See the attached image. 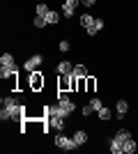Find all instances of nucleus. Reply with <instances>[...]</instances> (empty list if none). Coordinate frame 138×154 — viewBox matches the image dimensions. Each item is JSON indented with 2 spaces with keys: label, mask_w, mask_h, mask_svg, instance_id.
<instances>
[{
  "label": "nucleus",
  "mask_w": 138,
  "mask_h": 154,
  "mask_svg": "<svg viewBox=\"0 0 138 154\" xmlns=\"http://www.w3.org/2000/svg\"><path fill=\"white\" fill-rule=\"evenodd\" d=\"M21 117H23V103H9V106H2V110H0V120L2 122L21 120Z\"/></svg>",
  "instance_id": "1"
},
{
  "label": "nucleus",
  "mask_w": 138,
  "mask_h": 154,
  "mask_svg": "<svg viewBox=\"0 0 138 154\" xmlns=\"http://www.w3.org/2000/svg\"><path fill=\"white\" fill-rule=\"evenodd\" d=\"M55 145H58L62 152H74V149L78 147V145H76V140H74V138H69V136H65L62 131H58V134H55Z\"/></svg>",
  "instance_id": "2"
},
{
  "label": "nucleus",
  "mask_w": 138,
  "mask_h": 154,
  "mask_svg": "<svg viewBox=\"0 0 138 154\" xmlns=\"http://www.w3.org/2000/svg\"><path fill=\"white\" fill-rule=\"evenodd\" d=\"M48 129H55V131H62V129H65V117L55 115V113H48Z\"/></svg>",
  "instance_id": "3"
},
{
  "label": "nucleus",
  "mask_w": 138,
  "mask_h": 154,
  "mask_svg": "<svg viewBox=\"0 0 138 154\" xmlns=\"http://www.w3.org/2000/svg\"><path fill=\"white\" fill-rule=\"evenodd\" d=\"M39 64H41V55H30V58L23 62V69L32 74V71H37V67H39Z\"/></svg>",
  "instance_id": "4"
},
{
  "label": "nucleus",
  "mask_w": 138,
  "mask_h": 154,
  "mask_svg": "<svg viewBox=\"0 0 138 154\" xmlns=\"http://www.w3.org/2000/svg\"><path fill=\"white\" fill-rule=\"evenodd\" d=\"M58 103H62L69 113H74V110H76V103L69 99V94H67V92H58Z\"/></svg>",
  "instance_id": "5"
},
{
  "label": "nucleus",
  "mask_w": 138,
  "mask_h": 154,
  "mask_svg": "<svg viewBox=\"0 0 138 154\" xmlns=\"http://www.w3.org/2000/svg\"><path fill=\"white\" fill-rule=\"evenodd\" d=\"M16 71H19L16 64H0V78H2V81H5V78H12Z\"/></svg>",
  "instance_id": "6"
},
{
  "label": "nucleus",
  "mask_w": 138,
  "mask_h": 154,
  "mask_svg": "<svg viewBox=\"0 0 138 154\" xmlns=\"http://www.w3.org/2000/svg\"><path fill=\"white\" fill-rule=\"evenodd\" d=\"M78 2H81V0H65V5H62V16H74Z\"/></svg>",
  "instance_id": "7"
},
{
  "label": "nucleus",
  "mask_w": 138,
  "mask_h": 154,
  "mask_svg": "<svg viewBox=\"0 0 138 154\" xmlns=\"http://www.w3.org/2000/svg\"><path fill=\"white\" fill-rule=\"evenodd\" d=\"M48 113H55V115H60V117H69L72 115V113H69V110L65 108V106H62V103H55V106H48Z\"/></svg>",
  "instance_id": "8"
},
{
  "label": "nucleus",
  "mask_w": 138,
  "mask_h": 154,
  "mask_svg": "<svg viewBox=\"0 0 138 154\" xmlns=\"http://www.w3.org/2000/svg\"><path fill=\"white\" fill-rule=\"evenodd\" d=\"M58 74H60V76H67V74H74V64L69 62V60H62V62L58 64Z\"/></svg>",
  "instance_id": "9"
},
{
  "label": "nucleus",
  "mask_w": 138,
  "mask_h": 154,
  "mask_svg": "<svg viewBox=\"0 0 138 154\" xmlns=\"http://www.w3.org/2000/svg\"><path fill=\"white\" fill-rule=\"evenodd\" d=\"M72 138H74V140H76V145H78V147H81V145H85V143H87V138H90V136H87L85 131H83V129H76Z\"/></svg>",
  "instance_id": "10"
},
{
  "label": "nucleus",
  "mask_w": 138,
  "mask_h": 154,
  "mask_svg": "<svg viewBox=\"0 0 138 154\" xmlns=\"http://www.w3.org/2000/svg\"><path fill=\"white\" fill-rule=\"evenodd\" d=\"M85 30H87L90 37H92V35H97L99 30H104V19H94V23H92L90 28H85Z\"/></svg>",
  "instance_id": "11"
},
{
  "label": "nucleus",
  "mask_w": 138,
  "mask_h": 154,
  "mask_svg": "<svg viewBox=\"0 0 138 154\" xmlns=\"http://www.w3.org/2000/svg\"><path fill=\"white\" fill-rule=\"evenodd\" d=\"M115 110H118V117H120V120H124L127 110H129V103H127L124 99H120V101H118V106H115Z\"/></svg>",
  "instance_id": "12"
},
{
  "label": "nucleus",
  "mask_w": 138,
  "mask_h": 154,
  "mask_svg": "<svg viewBox=\"0 0 138 154\" xmlns=\"http://www.w3.org/2000/svg\"><path fill=\"white\" fill-rule=\"evenodd\" d=\"M122 152H124V154H133V152H136V140H133V136L129 138V140L122 143Z\"/></svg>",
  "instance_id": "13"
},
{
  "label": "nucleus",
  "mask_w": 138,
  "mask_h": 154,
  "mask_svg": "<svg viewBox=\"0 0 138 154\" xmlns=\"http://www.w3.org/2000/svg\"><path fill=\"white\" fill-rule=\"evenodd\" d=\"M9 103H21V97L7 94V97H2V99H0V106H9Z\"/></svg>",
  "instance_id": "14"
},
{
  "label": "nucleus",
  "mask_w": 138,
  "mask_h": 154,
  "mask_svg": "<svg viewBox=\"0 0 138 154\" xmlns=\"http://www.w3.org/2000/svg\"><path fill=\"white\" fill-rule=\"evenodd\" d=\"M108 149H111L113 154H122V140L113 138V140H111V147H108Z\"/></svg>",
  "instance_id": "15"
},
{
  "label": "nucleus",
  "mask_w": 138,
  "mask_h": 154,
  "mask_svg": "<svg viewBox=\"0 0 138 154\" xmlns=\"http://www.w3.org/2000/svg\"><path fill=\"white\" fill-rule=\"evenodd\" d=\"M74 76H76V78H85L87 76V69L83 67V64H74Z\"/></svg>",
  "instance_id": "16"
},
{
  "label": "nucleus",
  "mask_w": 138,
  "mask_h": 154,
  "mask_svg": "<svg viewBox=\"0 0 138 154\" xmlns=\"http://www.w3.org/2000/svg\"><path fill=\"white\" fill-rule=\"evenodd\" d=\"M78 21H81V26H83V28H90L92 23H94V16H90V14H83V16H78Z\"/></svg>",
  "instance_id": "17"
},
{
  "label": "nucleus",
  "mask_w": 138,
  "mask_h": 154,
  "mask_svg": "<svg viewBox=\"0 0 138 154\" xmlns=\"http://www.w3.org/2000/svg\"><path fill=\"white\" fill-rule=\"evenodd\" d=\"M97 115H99V120H104V122H106V120H111V117H113V113H111L108 108H104V106H101V108L97 110Z\"/></svg>",
  "instance_id": "18"
},
{
  "label": "nucleus",
  "mask_w": 138,
  "mask_h": 154,
  "mask_svg": "<svg viewBox=\"0 0 138 154\" xmlns=\"http://www.w3.org/2000/svg\"><path fill=\"white\" fill-rule=\"evenodd\" d=\"M115 138H118V140H122V143H124V140H129V138H131V134H129L127 129H120L118 134H115Z\"/></svg>",
  "instance_id": "19"
},
{
  "label": "nucleus",
  "mask_w": 138,
  "mask_h": 154,
  "mask_svg": "<svg viewBox=\"0 0 138 154\" xmlns=\"http://www.w3.org/2000/svg\"><path fill=\"white\" fill-rule=\"evenodd\" d=\"M46 21H48V23H58V21H60V14H58V12H53V9H48V14H46Z\"/></svg>",
  "instance_id": "20"
},
{
  "label": "nucleus",
  "mask_w": 138,
  "mask_h": 154,
  "mask_svg": "<svg viewBox=\"0 0 138 154\" xmlns=\"http://www.w3.org/2000/svg\"><path fill=\"white\" fill-rule=\"evenodd\" d=\"M0 64H16V62H14V55L2 53V55H0Z\"/></svg>",
  "instance_id": "21"
},
{
  "label": "nucleus",
  "mask_w": 138,
  "mask_h": 154,
  "mask_svg": "<svg viewBox=\"0 0 138 154\" xmlns=\"http://www.w3.org/2000/svg\"><path fill=\"white\" fill-rule=\"evenodd\" d=\"M35 12H37V16H46V14H48V7H46L44 2H39V5H37V9H35Z\"/></svg>",
  "instance_id": "22"
},
{
  "label": "nucleus",
  "mask_w": 138,
  "mask_h": 154,
  "mask_svg": "<svg viewBox=\"0 0 138 154\" xmlns=\"http://www.w3.org/2000/svg\"><path fill=\"white\" fill-rule=\"evenodd\" d=\"M46 23H48V21H46V16H37V19H35V28H44Z\"/></svg>",
  "instance_id": "23"
},
{
  "label": "nucleus",
  "mask_w": 138,
  "mask_h": 154,
  "mask_svg": "<svg viewBox=\"0 0 138 154\" xmlns=\"http://www.w3.org/2000/svg\"><path fill=\"white\" fill-rule=\"evenodd\" d=\"M69 48H72V44H69L67 39H62V42H60V51H62V53H67Z\"/></svg>",
  "instance_id": "24"
},
{
  "label": "nucleus",
  "mask_w": 138,
  "mask_h": 154,
  "mask_svg": "<svg viewBox=\"0 0 138 154\" xmlns=\"http://www.w3.org/2000/svg\"><path fill=\"white\" fill-rule=\"evenodd\" d=\"M90 106H92V108H94V110H99V108H101V106H104V103H101V99H97V97H94V99H92V101H90Z\"/></svg>",
  "instance_id": "25"
},
{
  "label": "nucleus",
  "mask_w": 138,
  "mask_h": 154,
  "mask_svg": "<svg viewBox=\"0 0 138 154\" xmlns=\"http://www.w3.org/2000/svg\"><path fill=\"white\" fill-rule=\"evenodd\" d=\"M81 113H83V115H92V113H94V108H92V106H90V103H87V106H83V108H81Z\"/></svg>",
  "instance_id": "26"
},
{
  "label": "nucleus",
  "mask_w": 138,
  "mask_h": 154,
  "mask_svg": "<svg viewBox=\"0 0 138 154\" xmlns=\"http://www.w3.org/2000/svg\"><path fill=\"white\" fill-rule=\"evenodd\" d=\"M81 2H83V5H85V7H92V5H94V2H97V0H81Z\"/></svg>",
  "instance_id": "27"
}]
</instances>
